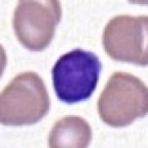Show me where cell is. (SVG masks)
<instances>
[{"mask_svg":"<svg viewBox=\"0 0 148 148\" xmlns=\"http://www.w3.org/2000/svg\"><path fill=\"white\" fill-rule=\"evenodd\" d=\"M51 101L42 78L35 72L18 74L2 91L0 121L7 126L36 124L48 113Z\"/></svg>","mask_w":148,"mask_h":148,"instance_id":"6da1fadb","label":"cell"},{"mask_svg":"<svg viewBox=\"0 0 148 148\" xmlns=\"http://www.w3.org/2000/svg\"><path fill=\"white\" fill-rule=\"evenodd\" d=\"M92 140V130L88 121L82 117L65 116L53 126L48 137L51 148H84Z\"/></svg>","mask_w":148,"mask_h":148,"instance_id":"8992f818","label":"cell"},{"mask_svg":"<svg viewBox=\"0 0 148 148\" xmlns=\"http://www.w3.org/2000/svg\"><path fill=\"white\" fill-rule=\"evenodd\" d=\"M147 88L141 79L127 73L116 72L100 95L98 112L106 125L124 127L147 114Z\"/></svg>","mask_w":148,"mask_h":148,"instance_id":"7a4b0ae2","label":"cell"},{"mask_svg":"<svg viewBox=\"0 0 148 148\" xmlns=\"http://www.w3.org/2000/svg\"><path fill=\"white\" fill-rule=\"evenodd\" d=\"M147 16L120 15L108 22L103 34V45L111 59L147 65Z\"/></svg>","mask_w":148,"mask_h":148,"instance_id":"5b68a950","label":"cell"},{"mask_svg":"<svg viewBox=\"0 0 148 148\" xmlns=\"http://www.w3.org/2000/svg\"><path fill=\"white\" fill-rule=\"evenodd\" d=\"M101 70L99 59L90 51L75 49L60 56L52 68L53 84L59 99L75 104L89 99Z\"/></svg>","mask_w":148,"mask_h":148,"instance_id":"3957f363","label":"cell"},{"mask_svg":"<svg viewBox=\"0 0 148 148\" xmlns=\"http://www.w3.org/2000/svg\"><path fill=\"white\" fill-rule=\"evenodd\" d=\"M61 18L62 7L57 0H22L14 11L13 27L24 47L41 51L52 42Z\"/></svg>","mask_w":148,"mask_h":148,"instance_id":"277c9868","label":"cell"}]
</instances>
